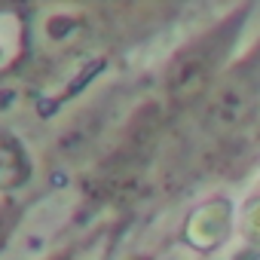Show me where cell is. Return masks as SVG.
Segmentation results:
<instances>
[{
  "instance_id": "obj_1",
  "label": "cell",
  "mask_w": 260,
  "mask_h": 260,
  "mask_svg": "<svg viewBox=\"0 0 260 260\" xmlns=\"http://www.w3.org/2000/svg\"><path fill=\"white\" fill-rule=\"evenodd\" d=\"M257 83L251 74H236L226 83H220V89L211 95L208 104V122L220 132H239V128L251 119L254 107H257Z\"/></svg>"
}]
</instances>
